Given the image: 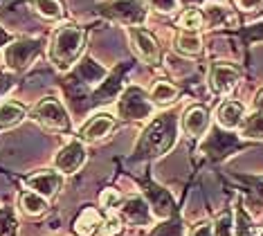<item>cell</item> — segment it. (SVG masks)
<instances>
[{
  "label": "cell",
  "instance_id": "6da1fadb",
  "mask_svg": "<svg viewBox=\"0 0 263 236\" xmlns=\"http://www.w3.org/2000/svg\"><path fill=\"white\" fill-rule=\"evenodd\" d=\"M178 140V117L173 113H162L144 129L135 144V160H155L169 153Z\"/></svg>",
  "mask_w": 263,
  "mask_h": 236
},
{
  "label": "cell",
  "instance_id": "7a4b0ae2",
  "mask_svg": "<svg viewBox=\"0 0 263 236\" xmlns=\"http://www.w3.org/2000/svg\"><path fill=\"white\" fill-rule=\"evenodd\" d=\"M86 43V34L77 25H63L57 29L54 39L50 45V59L59 70H68L70 65L77 63L79 54Z\"/></svg>",
  "mask_w": 263,
  "mask_h": 236
},
{
  "label": "cell",
  "instance_id": "3957f363",
  "mask_svg": "<svg viewBox=\"0 0 263 236\" xmlns=\"http://www.w3.org/2000/svg\"><path fill=\"white\" fill-rule=\"evenodd\" d=\"M117 115L126 122H142L153 115V104L140 86H126L117 101Z\"/></svg>",
  "mask_w": 263,
  "mask_h": 236
},
{
  "label": "cell",
  "instance_id": "277c9868",
  "mask_svg": "<svg viewBox=\"0 0 263 236\" xmlns=\"http://www.w3.org/2000/svg\"><path fill=\"white\" fill-rule=\"evenodd\" d=\"M99 11L126 27L142 25L146 21V5L142 0H106L99 5Z\"/></svg>",
  "mask_w": 263,
  "mask_h": 236
},
{
  "label": "cell",
  "instance_id": "5b68a950",
  "mask_svg": "<svg viewBox=\"0 0 263 236\" xmlns=\"http://www.w3.org/2000/svg\"><path fill=\"white\" fill-rule=\"evenodd\" d=\"M41 50H43V41L41 39H18L5 47L3 54L5 65L14 72H21L34 63V59L41 54Z\"/></svg>",
  "mask_w": 263,
  "mask_h": 236
},
{
  "label": "cell",
  "instance_id": "8992f818",
  "mask_svg": "<svg viewBox=\"0 0 263 236\" xmlns=\"http://www.w3.org/2000/svg\"><path fill=\"white\" fill-rule=\"evenodd\" d=\"M32 119L39 122L41 126H45V129H54V131L70 129V115L57 97H45V99H41L32 111Z\"/></svg>",
  "mask_w": 263,
  "mask_h": 236
},
{
  "label": "cell",
  "instance_id": "52a82bcc",
  "mask_svg": "<svg viewBox=\"0 0 263 236\" xmlns=\"http://www.w3.org/2000/svg\"><path fill=\"white\" fill-rule=\"evenodd\" d=\"M241 147V140H238L236 135H232L227 129H209V135L205 137V142H202V153L207 157H212V160H223V157L232 155L234 151H238Z\"/></svg>",
  "mask_w": 263,
  "mask_h": 236
},
{
  "label": "cell",
  "instance_id": "ba28073f",
  "mask_svg": "<svg viewBox=\"0 0 263 236\" xmlns=\"http://www.w3.org/2000/svg\"><path fill=\"white\" fill-rule=\"evenodd\" d=\"M238 79H241V70L234 68L232 63H214L209 68L207 83L214 95H230L236 88Z\"/></svg>",
  "mask_w": 263,
  "mask_h": 236
},
{
  "label": "cell",
  "instance_id": "9c48e42d",
  "mask_svg": "<svg viewBox=\"0 0 263 236\" xmlns=\"http://www.w3.org/2000/svg\"><path fill=\"white\" fill-rule=\"evenodd\" d=\"M83 162H86V147L81 140H70L54 155V167L65 175L77 173L83 167Z\"/></svg>",
  "mask_w": 263,
  "mask_h": 236
},
{
  "label": "cell",
  "instance_id": "30bf717a",
  "mask_svg": "<svg viewBox=\"0 0 263 236\" xmlns=\"http://www.w3.org/2000/svg\"><path fill=\"white\" fill-rule=\"evenodd\" d=\"M144 198L153 211V216H158V219L164 221V219H171V216L176 214V201H173L169 189H164V187H160L155 183H146L144 185Z\"/></svg>",
  "mask_w": 263,
  "mask_h": 236
},
{
  "label": "cell",
  "instance_id": "8fae6325",
  "mask_svg": "<svg viewBox=\"0 0 263 236\" xmlns=\"http://www.w3.org/2000/svg\"><path fill=\"white\" fill-rule=\"evenodd\" d=\"M128 39H130V45H133L135 54L142 59L146 65H155L160 61V47H158V41L153 39L146 29H142L140 25L135 27H128Z\"/></svg>",
  "mask_w": 263,
  "mask_h": 236
},
{
  "label": "cell",
  "instance_id": "7c38bea8",
  "mask_svg": "<svg viewBox=\"0 0 263 236\" xmlns=\"http://www.w3.org/2000/svg\"><path fill=\"white\" fill-rule=\"evenodd\" d=\"M126 70H128V65L122 63V65H117L110 75H106L104 79H101V86L92 93V101H95V104H106V101H112L119 93H122V88H124V72H126Z\"/></svg>",
  "mask_w": 263,
  "mask_h": 236
},
{
  "label": "cell",
  "instance_id": "4fadbf2b",
  "mask_svg": "<svg viewBox=\"0 0 263 236\" xmlns=\"http://www.w3.org/2000/svg\"><path fill=\"white\" fill-rule=\"evenodd\" d=\"M115 129V117L108 113H97L88 119L86 124L81 126L79 131V140L81 142H97V140H104L108 133Z\"/></svg>",
  "mask_w": 263,
  "mask_h": 236
},
{
  "label": "cell",
  "instance_id": "5bb4252c",
  "mask_svg": "<svg viewBox=\"0 0 263 236\" xmlns=\"http://www.w3.org/2000/svg\"><path fill=\"white\" fill-rule=\"evenodd\" d=\"M122 216L130 223V225H137V227L151 225V221H153V211L148 207L146 198H142V196L126 198V201L122 203Z\"/></svg>",
  "mask_w": 263,
  "mask_h": 236
},
{
  "label": "cell",
  "instance_id": "9a60e30c",
  "mask_svg": "<svg viewBox=\"0 0 263 236\" xmlns=\"http://www.w3.org/2000/svg\"><path fill=\"white\" fill-rule=\"evenodd\" d=\"M25 185H27L32 191H36L39 196L52 198L59 189H61L63 178H61V175H59L57 171H39V173L29 175V178L25 180Z\"/></svg>",
  "mask_w": 263,
  "mask_h": 236
},
{
  "label": "cell",
  "instance_id": "2e32d148",
  "mask_svg": "<svg viewBox=\"0 0 263 236\" xmlns=\"http://www.w3.org/2000/svg\"><path fill=\"white\" fill-rule=\"evenodd\" d=\"M209 129V113L205 106H189L182 115V131L189 137H200Z\"/></svg>",
  "mask_w": 263,
  "mask_h": 236
},
{
  "label": "cell",
  "instance_id": "e0dca14e",
  "mask_svg": "<svg viewBox=\"0 0 263 236\" xmlns=\"http://www.w3.org/2000/svg\"><path fill=\"white\" fill-rule=\"evenodd\" d=\"M243 115H245V106L243 104H238V101H223V104L218 106V111H216V122L220 129H227V131H232V129H238L243 122Z\"/></svg>",
  "mask_w": 263,
  "mask_h": 236
},
{
  "label": "cell",
  "instance_id": "ac0fdd59",
  "mask_svg": "<svg viewBox=\"0 0 263 236\" xmlns=\"http://www.w3.org/2000/svg\"><path fill=\"white\" fill-rule=\"evenodd\" d=\"M101 229H104V219L95 207H86L74 221V232L79 236H99Z\"/></svg>",
  "mask_w": 263,
  "mask_h": 236
},
{
  "label": "cell",
  "instance_id": "d6986e66",
  "mask_svg": "<svg viewBox=\"0 0 263 236\" xmlns=\"http://www.w3.org/2000/svg\"><path fill=\"white\" fill-rule=\"evenodd\" d=\"M77 77H79L83 83H88V86H97L101 79L106 77V68L95 61V59L86 57L77 63Z\"/></svg>",
  "mask_w": 263,
  "mask_h": 236
},
{
  "label": "cell",
  "instance_id": "ffe728a7",
  "mask_svg": "<svg viewBox=\"0 0 263 236\" xmlns=\"http://www.w3.org/2000/svg\"><path fill=\"white\" fill-rule=\"evenodd\" d=\"M148 99H151L153 106H162V108L171 106V104H176V99H178V88L173 86V83H169V81H158L151 88Z\"/></svg>",
  "mask_w": 263,
  "mask_h": 236
},
{
  "label": "cell",
  "instance_id": "44dd1931",
  "mask_svg": "<svg viewBox=\"0 0 263 236\" xmlns=\"http://www.w3.org/2000/svg\"><path fill=\"white\" fill-rule=\"evenodd\" d=\"M25 117V108L16 101H5L0 104V131H7L11 126H16L18 122H23Z\"/></svg>",
  "mask_w": 263,
  "mask_h": 236
},
{
  "label": "cell",
  "instance_id": "7402d4cb",
  "mask_svg": "<svg viewBox=\"0 0 263 236\" xmlns=\"http://www.w3.org/2000/svg\"><path fill=\"white\" fill-rule=\"evenodd\" d=\"M176 50L180 54H187V57L200 54L202 52V41H200L198 32H187V29H182L176 39Z\"/></svg>",
  "mask_w": 263,
  "mask_h": 236
},
{
  "label": "cell",
  "instance_id": "603a6c76",
  "mask_svg": "<svg viewBox=\"0 0 263 236\" xmlns=\"http://www.w3.org/2000/svg\"><path fill=\"white\" fill-rule=\"evenodd\" d=\"M241 135L245 140H263V111H254L243 119Z\"/></svg>",
  "mask_w": 263,
  "mask_h": 236
},
{
  "label": "cell",
  "instance_id": "cb8c5ba5",
  "mask_svg": "<svg viewBox=\"0 0 263 236\" xmlns=\"http://www.w3.org/2000/svg\"><path fill=\"white\" fill-rule=\"evenodd\" d=\"M21 207L29 216H39V214H43V211L47 209V201L43 196H39L36 191H27V193H23L21 196Z\"/></svg>",
  "mask_w": 263,
  "mask_h": 236
},
{
  "label": "cell",
  "instance_id": "d4e9b609",
  "mask_svg": "<svg viewBox=\"0 0 263 236\" xmlns=\"http://www.w3.org/2000/svg\"><path fill=\"white\" fill-rule=\"evenodd\" d=\"M32 5L47 21H59V18H63V5L59 3V0H32Z\"/></svg>",
  "mask_w": 263,
  "mask_h": 236
},
{
  "label": "cell",
  "instance_id": "484cf974",
  "mask_svg": "<svg viewBox=\"0 0 263 236\" xmlns=\"http://www.w3.org/2000/svg\"><path fill=\"white\" fill-rule=\"evenodd\" d=\"M148 236H184V227L182 223L178 219H164V223H160V225H155Z\"/></svg>",
  "mask_w": 263,
  "mask_h": 236
},
{
  "label": "cell",
  "instance_id": "4316f807",
  "mask_svg": "<svg viewBox=\"0 0 263 236\" xmlns=\"http://www.w3.org/2000/svg\"><path fill=\"white\" fill-rule=\"evenodd\" d=\"M234 236H256L252 219H250V214L243 207H238L234 216Z\"/></svg>",
  "mask_w": 263,
  "mask_h": 236
},
{
  "label": "cell",
  "instance_id": "83f0119b",
  "mask_svg": "<svg viewBox=\"0 0 263 236\" xmlns=\"http://www.w3.org/2000/svg\"><path fill=\"white\" fill-rule=\"evenodd\" d=\"M205 16H207L209 27H223V25H227V23L232 21L230 14H227V9H225V7H220V5H214V7H207Z\"/></svg>",
  "mask_w": 263,
  "mask_h": 236
},
{
  "label": "cell",
  "instance_id": "f1b7e54d",
  "mask_svg": "<svg viewBox=\"0 0 263 236\" xmlns=\"http://www.w3.org/2000/svg\"><path fill=\"white\" fill-rule=\"evenodd\" d=\"M180 27L187 29V32H198V29L202 27V14L198 9H187L184 14L180 16Z\"/></svg>",
  "mask_w": 263,
  "mask_h": 236
},
{
  "label": "cell",
  "instance_id": "f546056e",
  "mask_svg": "<svg viewBox=\"0 0 263 236\" xmlns=\"http://www.w3.org/2000/svg\"><path fill=\"white\" fill-rule=\"evenodd\" d=\"M18 223L14 219L11 209H0V236H16Z\"/></svg>",
  "mask_w": 263,
  "mask_h": 236
},
{
  "label": "cell",
  "instance_id": "4dcf8cb0",
  "mask_svg": "<svg viewBox=\"0 0 263 236\" xmlns=\"http://www.w3.org/2000/svg\"><path fill=\"white\" fill-rule=\"evenodd\" d=\"M214 236H234V216L227 211L220 214L214 223Z\"/></svg>",
  "mask_w": 263,
  "mask_h": 236
},
{
  "label": "cell",
  "instance_id": "1f68e13d",
  "mask_svg": "<svg viewBox=\"0 0 263 236\" xmlns=\"http://www.w3.org/2000/svg\"><path fill=\"white\" fill-rule=\"evenodd\" d=\"M99 203H101V207H104V209H115V207H119V193L115 189L101 191Z\"/></svg>",
  "mask_w": 263,
  "mask_h": 236
},
{
  "label": "cell",
  "instance_id": "d6a6232c",
  "mask_svg": "<svg viewBox=\"0 0 263 236\" xmlns=\"http://www.w3.org/2000/svg\"><path fill=\"white\" fill-rule=\"evenodd\" d=\"M148 5L160 14H171L178 9V0H148Z\"/></svg>",
  "mask_w": 263,
  "mask_h": 236
},
{
  "label": "cell",
  "instance_id": "836d02e7",
  "mask_svg": "<svg viewBox=\"0 0 263 236\" xmlns=\"http://www.w3.org/2000/svg\"><path fill=\"white\" fill-rule=\"evenodd\" d=\"M189 236H214V225L212 223H200V225H196L191 229Z\"/></svg>",
  "mask_w": 263,
  "mask_h": 236
},
{
  "label": "cell",
  "instance_id": "e575fe53",
  "mask_svg": "<svg viewBox=\"0 0 263 236\" xmlns=\"http://www.w3.org/2000/svg\"><path fill=\"white\" fill-rule=\"evenodd\" d=\"M261 3H263V0H236V7L243 9V11H252V9L259 7Z\"/></svg>",
  "mask_w": 263,
  "mask_h": 236
},
{
  "label": "cell",
  "instance_id": "d590c367",
  "mask_svg": "<svg viewBox=\"0 0 263 236\" xmlns=\"http://www.w3.org/2000/svg\"><path fill=\"white\" fill-rule=\"evenodd\" d=\"M11 86H14V79H11L9 75H0V97L7 93Z\"/></svg>",
  "mask_w": 263,
  "mask_h": 236
},
{
  "label": "cell",
  "instance_id": "8d00e7d4",
  "mask_svg": "<svg viewBox=\"0 0 263 236\" xmlns=\"http://www.w3.org/2000/svg\"><path fill=\"white\" fill-rule=\"evenodd\" d=\"M182 7H196V5H205V0H178Z\"/></svg>",
  "mask_w": 263,
  "mask_h": 236
},
{
  "label": "cell",
  "instance_id": "74e56055",
  "mask_svg": "<svg viewBox=\"0 0 263 236\" xmlns=\"http://www.w3.org/2000/svg\"><path fill=\"white\" fill-rule=\"evenodd\" d=\"M254 191H256V193H259V196L263 198V178H259V180H256V183H254Z\"/></svg>",
  "mask_w": 263,
  "mask_h": 236
},
{
  "label": "cell",
  "instance_id": "f35d334b",
  "mask_svg": "<svg viewBox=\"0 0 263 236\" xmlns=\"http://www.w3.org/2000/svg\"><path fill=\"white\" fill-rule=\"evenodd\" d=\"M256 111H263V93L259 95V99H256Z\"/></svg>",
  "mask_w": 263,
  "mask_h": 236
},
{
  "label": "cell",
  "instance_id": "ab89813d",
  "mask_svg": "<svg viewBox=\"0 0 263 236\" xmlns=\"http://www.w3.org/2000/svg\"><path fill=\"white\" fill-rule=\"evenodd\" d=\"M3 39H5V34H3V32H0V41H3Z\"/></svg>",
  "mask_w": 263,
  "mask_h": 236
},
{
  "label": "cell",
  "instance_id": "60d3db41",
  "mask_svg": "<svg viewBox=\"0 0 263 236\" xmlns=\"http://www.w3.org/2000/svg\"><path fill=\"white\" fill-rule=\"evenodd\" d=\"M214 3H220V0H214Z\"/></svg>",
  "mask_w": 263,
  "mask_h": 236
}]
</instances>
